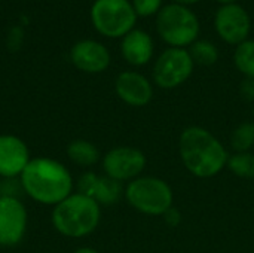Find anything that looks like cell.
Instances as JSON below:
<instances>
[{
	"label": "cell",
	"instance_id": "6da1fadb",
	"mask_svg": "<svg viewBox=\"0 0 254 253\" xmlns=\"http://www.w3.org/2000/svg\"><path fill=\"white\" fill-rule=\"evenodd\" d=\"M19 185L33 201L54 207L73 194L74 180L63 163L48 157H36L21 173Z\"/></svg>",
	"mask_w": 254,
	"mask_h": 253
},
{
	"label": "cell",
	"instance_id": "7a4b0ae2",
	"mask_svg": "<svg viewBox=\"0 0 254 253\" xmlns=\"http://www.w3.org/2000/svg\"><path fill=\"white\" fill-rule=\"evenodd\" d=\"M179 151L186 170L199 179L217 176L229 160L223 143L211 131L198 125L188 127L182 131Z\"/></svg>",
	"mask_w": 254,
	"mask_h": 253
},
{
	"label": "cell",
	"instance_id": "3957f363",
	"mask_svg": "<svg viewBox=\"0 0 254 253\" xmlns=\"http://www.w3.org/2000/svg\"><path fill=\"white\" fill-rule=\"evenodd\" d=\"M100 221L101 206L80 192H73L54 206L51 215L55 231L68 239H82L92 234Z\"/></svg>",
	"mask_w": 254,
	"mask_h": 253
},
{
	"label": "cell",
	"instance_id": "277c9868",
	"mask_svg": "<svg viewBox=\"0 0 254 253\" xmlns=\"http://www.w3.org/2000/svg\"><path fill=\"white\" fill-rule=\"evenodd\" d=\"M156 30L170 48H186L198 40L199 21L188 6L170 3L158 12Z\"/></svg>",
	"mask_w": 254,
	"mask_h": 253
},
{
	"label": "cell",
	"instance_id": "5b68a950",
	"mask_svg": "<svg viewBox=\"0 0 254 253\" xmlns=\"http://www.w3.org/2000/svg\"><path fill=\"white\" fill-rule=\"evenodd\" d=\"M124 195L132 209L149 216H162L173 207L174 200L171 186L165 180L153 176L131 180L127 185Z\"/></svg>",
	"mask_w": 254,
	"mask_h": 253
},
{
	"label": "cell",
	"instance_id": "8992f818",
	"mask_svg": "<svg viewBox=\"0 0 254 253\" xmlns=\"http://www.w3.org/2000/svg\"><path fill=\"white\" fill-rule=\"evenodd\" d=\"M91 19L98 33L106 37H124L134 30L137 13L128 0H95Z\"/></svg>",
	"mask_w": 254,
	"mask_h": 253
},
{
	"label": "cell",
	"instance_id": "52a82bcc",
	"mask_svg": "<svg viewBox=\"0 0 254 253\" xmlns=\"http://www.w3.org/2000/svg\"><path fill=\"white\" fill-rule=\"evenodd\" d=\"M195 63L185 48L165 49L153 66V81L162 89H174L183 85L193 73Z\"/></svg>",
	"mask_w": 254,
	"mask_h": 253
},
{
	"label": "cell",
	"instance_id": "ba28073f",
	"mask_svg": "<svg viewBox=\"0 0 254 253\" xmlns=\"http://www.w3.org/2000/svg\"><path fill=\"white\" fill-rule=\"evenodd\" d=\"M146 164V155L132 146L113 148L103 157V170L106 176L121 183L140 177Z\"/></svg>",
	"mask_w": 254,
	"mask_h": 253
},
{
	"label": "cell",
	"instance_id": "9c48e42d",
	"mask_svg": "<svg viewBox=\"0 0 254 253\" xmlns=\"http://www.w3.org/2000/svg\"><path fill=\"white\" fill-rule=\"evenodd\" d=\"M28 213L22 201L15 195H0V246L19 245L27 233Z\"/></svg>",
	"mask_w": 254,
	"mask_h": 253
},
{
	"label": "cell",
	"instance_id": "30bf717a",
	"mask_svg": "<svg viewBox=\"0 0 254 253\" xmlns=\"http://www.w3.org/2000/svg\"><path fill=\"white\" fill-rule=\"evenodd\" d=\"M214 28L223 42L238 46L249 39L252 19L241 4H225L220 6L214 15Z\"/></svg>",
	"mask_w": 254,
	"mask_h": 253
},
{
	"label": "cell",
	"instance_id": "8fae6325",
	"mask_svg": "<svg viewBox=\"0 0 254 253\" xmlns=\"http://www.w3.org/2000/svg\"><path fill=\"white\" fill-rule=\"evenodd\" d=\"M30 161V149L21 137L0 134V177L3 180L19 177Z\"/></svg>",
	"mask_w": 254,
	"mask_h": 253
},
{
	"label": "cell",
	"instance_id": "7c38bea8",
	"mask_svg": "<svg viewBox=\"0 0 254 253\" xmlns=\"http://www.w3.org/2000/svg\"><path fill=\"white\" fill-rule=\"evenodd\" d=\"M76 186L77 192L95 200L100 206H113L124 194L121 182L107 176H98L94 171H85L77 179Z\"/></svg>",
	"mask_w": 254,
	"mask_h": 253
},
{
	"label": "cell",
	"instance_id": "4fadbf2b",
	"mask_svg": "<svg viewBox=\"0 0 254 253\" xmlns=\"http://www.w3.org/2000/svg\"><path fill=\"white\" fill-rule=\"evenodd\" d=\"M70 60L76 69L85 73H101L110 66V52L103 43L85 39L73 45Z\"/></svg>",
	"mask_w": 254,
	"mask_h": 253
},
{
	"label": "cell",
	"instance_id": "5bb4252c",
	"mask_svg": "<svg viewBox=\"0 0 254 253\" xmlns=\"http://www.w3.org/2000/svg\"><path fill=\"white\" fill-rule=\"evenodd\" d=\"M115 91L124 103L132 107H143L153 97V88L149 79L132 70L122 72L116 78Z\"/></svg>",
	"mask_w": 254,
	"mask_h": 253
},
{
	"label": "cell",
	"instance_id": "9a60e30c",
	"mask_svg": "<svg viewBox=\"0 0 254 253\" xmlns=\"http://www.w3.org/2000/svg\"><path fill=\"white\" fill-rule=\"evenodd\" d=\"M153 51L155 46L150 34L140 28H134L122 37L121 52L125 61L131 66L138 67L147 64L153 57Z\"/></svg>",
	"mask_w": 254,
	"mask_h": 253
},
{
	"label": "cell",
	"instance_id": "2e32d148",
	"mask_svg": "<svg viewBox=\"0 0 254 253\" xmlns=\"http://www.w3.org/2000/svg\"><path fill=\"white\" fill-rule=\"evenodd\" d=\"M67 157L73 164L88 169V167L95 166L100 161L101 155H100L98 148L92 142L85 140V139H76L68 143Z\"/></svg>",
	"mask_w": 254,
	"mask_h": 253
},
{
	"label": "cell",
	"instance_id": "e0dca14e",
	"mask_svg": "<svg viewBox=\"0 0 254 253\" xmlns=\"http://www.w3.org/2000/svg\"><path fill=\"white\" fill-rule=\"evenodd\" d=\"M234 63L238 72H241L246 78L254 79V40L247 39L235 48Z\"/></svg>",
	"mask_w": 254,
	"mask_h": 253
},
{
	"label": "cell",
	"instance_id": "ac0fdd59",
	"mask_svg": "<svg viewBox=\"0 0 254 253\" xmlns=\"http://www.w3.org/2000/svg\"><path fill=\"white\" fill-rule=\"evenodd\" d=\"M189 54L195 64L213 66L219 60V49L210 40H196L189 46Z\"/></svg>",
	"mask_w": 254,
	"mask_h": 253
},
{
	"label": "cell",
	"instance_id": "d6986e66",
	"mask_svg": "<svg viewBox=\"0 0 254 253\" xmlns=\"http://www.w3.org/2000/svg\"><path fill=\"white\" fill-rule=\"evenodd\" d=\"M226 167L241 179H254V154L235 152L234 155H229Z\"/></svg>",
	"mask_w": 254,
	"mask_h": 253
},
{
	"label": "cell",
	"instance_id": "ffe728a7",
	"mask_svg": "<svg viewBox=\"0 0 254 253\" xmlns=\"http://www.w3.org/2000/svg\"><path fill=\"white\" fill-rule=\"evenodd\" d=\"M231 146L235 152H250L254 146V122H243L232 131Z\"/></svg>",
	"mask_w": 254,
	"mask_h": 253
},
{
	"label": "cell",
	"instance_id": "44dd1931",
	"mask_svg": "<svg viewBox=\"0 0 254 253\" xmlns=\"http://www.w3.org/2000/svg\"><path fill=\"white\" fill-rule=\"evenodd\" d=\"M132 7L137 16H152L162 9V0H132Z\"/></svg>",
	"mask_w": 254,
	"mask_h": 253
},
{
	"label": "cell",
	"instance_id": "7402d4cb",
	"mask_svg": "<svg viewBox=\"0 0 254 253\" xmlns=\"http://www.w3.org/2000/svg\"><path fill=\"white\" fill-rule=\"evenodd\" d=\"M240 94L241 98L246 101H254V79L246 78L240 85Z\"/></svg>",
	"mask_w": 254,
	"mask_h": 253
},
{
	"label": "cell",
	"instance_id": "603a6c76",
	"mask_svg": "<svg viewBox=\"0 0 254 253\" xmlns=\"http://www.w3.org/2000/svg\"><path fill=\"white\" fill-rule=\"evenodd\" d=\"M162 216H164V219H165V224H167L168 227H171V228L179 227L180 222H182V213H180L179 209H176V207H170Z\"/></svg>",
	"mask_w": 254,
	"mask_h": 253
},
{
	"label": "cell",
	"instance_id": "cb8c5ba5",
	"mask_svg": "<svg viewBox=\"0 0 254 253\" xmlns=\"http://www.w3.org/2000/svg\"><path fill=\"white\" fill-rule=\"evenodd\" d=\"M73 253H100L98 251H95V249H92V248H88V246H83V248H79V249H76Z\"/></svg>",
	"mask_w": 254,
	"mask_h": 253
},
{
	"label": "cell",
	"instance_id": "d4e9b609",
	"mask_svg": "<svg viewBox=\"0 0 254 253\" xmlns=\"http://www.w3.org/2000/svg\"><path fill=\"white\" fill-rule=\"evenodd\" d=\"M201 0H174V3H179V4H183V6H190V4H195Z\"/></svg>",
	"mask_w": 254,
	"mask_h": 253
},
{
	"label": "cell",
	"instance_id": "484cf974",
	"mask_svg": "<svg viewBox=\"0 0 254 253\" xmlns=\"http://www.w3.org/2000/svg\"><path fill=\"white\" fill-rule=\"evenodd\" d=\"M216 1H219L222 6H225V4H232V3H237V0H216Z\"/></svg>",
	"mask_w": 254,
	"mask_h": 253
},
{
	"label": "cell",
	"instance_id": "4316f807",
	"mask_svg": "<svg viewBox=\"0 0 254 253\" xmlns=\"http://www.w3.org/2000/svg\"><path fill=\"white\" fill-rule=\"evenodd\" d=\"M0 195H1V191H0Z\"/></svg>",
	"mask_w": 254,
	"mask_h": 253
}]
</instances>
